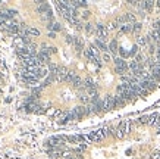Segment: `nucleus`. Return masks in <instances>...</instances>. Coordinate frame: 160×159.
Masks as SVG:
<instances>
[{
  "label": "nucleus",
  "mask_w": 160,
  "mask_h": 159,
  "mask_svg": "<svg viewBox=\"0 0 160 159\" xmlns=\"http://www.w3.org/2000/svg\"><path fill=\"white\" fill-rule=\"evenodd\" d=\"M120 31L122 33H131V31H134V24H123V25H120Z\"/></svg>",
  "instance_id": "1a4fd4ad"
},
{
  "label": "nucleus",
  "mask_w": 160,
  "mask_h": 159,
  "mask_svg": "<svg viewBox=\"0 0 160 159\" xmlns=\"http://www.w3.org/2000/svg\"><path fill=\"white\" fill-rule=\"evenodd\" d=\"M114 96H107L104 100H103V111H110L114 109Z\"/></svg>",
  "instance_id": "39448f33"
},
{
  "label": "nucleus",
  "mask_w": 160,
  "mask_h": 159,
  "mask_svg": "<svg viewBox=\"0 0 160 159\" xmlns=\"http://www.w3.org/2000/svg\"><path fill=\"white\" fill-rule=\"evenodd\" d=\"M95 33H97V35H98V40H106V37H107V28L103 25V24H97V27H95Z\"/></svg>",
  "instance_id": "20e7f679"
},
{
  "label": "nucleus",
  "mask_w": 160,
  "mask_h": 159,
  "mask_svg": "<svg viewBox=\"0 0 160 159\" xmlns=\"http://www.w3.org/2000/svg\"><path fill=\"white\" fill-rule=\"evenodd\" d=\"M109 50H110L112 53H116V52H117V41H116V40H112V41H110Z\"/></svg>",
  "instance_id": "ddd939ff"
},
{
  "label": "nucleus",
  "mask_w": 160,
  "mask_h": 159,
  "mask_svg": "<svg viewBox=\"0 0 160 159\" xmlns=\"http://www.w3.org/2000/svg\"><path fill=\"white\" fill-rule=\"evenodd\" d=\"M68 140V137L65 136H56V137H50L48 138V144L50 146H60V144H63V141H66Z\"/></svg>",
  "instance_id": "423d86ee"
},
{
  "label": "nucleus",
  "mask_w": 160,
  "mask_h": 159,
  "mask_svg": "<svg viewBox=\"0 0 160 159\" xmlns=\"http://www.w3.org/2000/svg\"><path fill=\"white\" fill-rule=\"evenodd\" d=\"M47 27L50 30H53V31H60V24H57V22H50Z\"/></svg>",
  "instance_id": "4468645a"
},
{
  "label": "nucleus",
  "mask_w": 160,
  "mask_h": 159,
  "mask_svg": "<svg viewBox=\"0 0 160 159\" xmlns=\"http://www.w3.org/2000/svg\"><path fill=\"white\" fill-rule=\"evenodd\" d=\"M95 47H98V49H100V50H104V52H106V50H107V49H109V47H107V46L104 44V43H103V41H101V40H98V38H97V40H95Z\"/></svg>",
  "instance_id": "f8f14e48"
},
{
  "label": "nucleus",
  "mask_w": 160,
  "mask_h": 159,
  "mask_svg": "<svg viewBox=\"0 0 160 159\" xmlns=\"http://www.w3.org/2000/svg\"><path fill=\"white\" fill-rule=\"evenodd\" d=\"M70 83H72V84H73V86H75V87H78V89H79V87H82V86H84V84H82V81H81V78H79V77H78V75H75V77H73V78H72V81H70Z\"/></svg>",
  "instance_id": "9d476101"
},
{
  "label": "nucleus",
  "mask_w": 160,
  "mask_h": 159,
  "mask_svg": "<svg viewBox=\"0 0 160 159\" xmlns=\"http://www.w3.org/2000/svg\"><path fill=\"white\" fill-rule=\"evenodd\" d=\"M138 53V46H134L132 49H131V52H129V56H134V55H137Z\"/></svg>",
  "instance_id": "a211bd4d"
},
{
  "label": "nucleus",
  "mask_w": 160,
  "mask_h": 159,
  "mask_svg": "<svg viewBox=\"0 0 160 159\" xmlns=\"http://www.w3.org/2000/svg\"><path fill=\"white\" fill-rule=\"evenodd\" d=\"M85 31H87V33H92V25L91 24H87V25H85Z\"/></svg>",
  "instance_id": "aec40b11"
},
{
  "label": "nucleus",
  "mask_w": 160,
  "mask_h": 159,
  "mask_svg": "<svg viewBox=\"0 0 160 159\" xmlns=\"http://www.w3.org/2000/svg\"><path fill=\"white\" fill-rule=\"evenodd\" d=\"M54 80H56V77H54V75L51 74L50 77H47V78H46V81H44V84H43V86H47V84H50V83H53Z\"/></svg>",
  "instance_id": "dca6fc26"
},
{
  "label": "nucleus",
  "mask_w": 160,
  "mask_h": 159,
  "mask_svg": "<svg viewBox=\"0 0 160 159\" xmlns=\"http://www.w3.org/2000/svg\"><path fill=\"white\" fill-rule=\"evenodd\" d=\"M79 99H81V100H82V102H84V103H88V102H90V99H91V97H90V96H88V94H81V96H79Z\"/></svg>",
  "instance_id": "f3484780"
},
{
  "label": "nucleus",
  "mask_w": 160,
  "mask_h": 159,
  "mask_svg": "<svg viewBox=\"0 0 160 159\" xmlns=\"http://www.w3.org/2000/svg\"><path fill=\"white\" fill-rule=\"evenodd\" d=\"M129 131H131V122L129 121H122L119 124V127L116 128V137L122 138V137L126 136Z\"/></svg>",
  "instance_id": "f257e3e1"
},
{
  "label": "nucleus",
  "mask_w": 160,
  "mask_h": 159,
  "mask_svg": "<svg viewBox=\"0 0 160 159\" xmlns=\"http://www.w3.org/2000/svg\"><path fill=\"white\" fill-rule=\"evenodd\" d=\"M114 64H116V72H117V74H120V75H125V74H126L128 65H126V62H125L122 58H116V59H114Z\"/></svg>",
  "instance_id": "f03ea898"
},
{
  "label": "nucleus",
  "mask_w": 160,
  "mask_h": 159,
  "mask_svg": "<svg viewBox=\"0 0 160 159\" xmlns=\"http://www.w3.org/2000/svg\"><path fill=\"white\" fill-rule=\"evenodd\" d=\"M139 30H141V24L135 22L134 24V31H139Z\"/></svg>",
  "instance_id": "412c9836"
},
{
  "label": "nucleus",
  "mask_w": 160,
  "mask_h": 159,
  "mask_svg": "<svg viewBox=\"0 0 160 159\" xmlns=\"http://www.w3.org/2000/svg\"><path fill=\"white\" fill-rule=\"evenodd\" d=\"M22 80H23V83H26L28 86H35V84H38V80L34 78V77H29V75H22Z\"/></svg>",
  "instance_id": "0eeeda50"
},
{
  "label": "nucleus",
  "mask_w": 160,
  "mask_h": 159,
  "mask_svg": "<svg viewBox=\"0 0 160 159\" xmlns=\"http://www.w3.org/2000/svg\"><path fill=\"white\" fill-rule=\"evenodd\" d=\"M104 61H110V56L109 55H104Z\"/></svg>",
  "instance_id": "4be33fe9"
},
{
  "label": "nucleus",
  "mask_w": 160,
  "mask_h": 159,
  "mask_svg": "<svg viewBox=\"0 0 160 159\" xmlns=\"http://www.w3.org/2000/svg\"><path fill=\"white\" fill-rule=\"evenodd\" d=\"M28 35H31V37H38V35H40V31H38L37 28L28 27Z\"/></svg>",
  "instance_id": "9b49d317"
},
{
  "label": "nucleus",
  "mask_w": 160,
  "mask_h": 159,
  "mask_svg": "<svg viewBox=\"0 0 160 159\" xmlns=\"http://www.w3.org/2000/svg\"><path fill=\"white\" fill-rule=\"evenodd\" d=\"M119 52H120V55H122L123 58H126V56H129V52H126V50H125V49H122V47L119 49Z\"/></svg>",
  "instance_id": "6ab92c4d"
},
{
  "label": "nucleus",
  "mask_w": 160,
  "mask_h": 159,
  "mask_svg": "<svg viewBox=\"0 0 160 159\" xmlns=\"http://www.w3.org/2000/svg\"><path fill=\"white\" fill-rule=\"evenodd\" d=\"M125 103H126V100H125L122 96H119V94L114 96V106H116V108H122Z\"/></svg>",
  "instance_id": "6e6552de"
},
{
  "label": "nucleus",
  "mask_w": 160,
  "mask_h": 159,
  "mask_svg": "<svg viewBox=\"0 0 160 159\" xmlns=\"http://www.w3.org/2000/svg\"><path fill=\"white\" fill-rule=\"evenodd\" d=\"M137 41H138V44L145 46L147 43H148V38H147V37H138V38H137Z\"/></svg>",
  "instance_id": "2eb2a0df"
},
{
  "label": "nucleus",
  "mask_w": 160,
  "mask_h": 159,
  "mask_svg": "<svg viewBox=\"0 0 160 159\" xmlns=\"http://www.w3.org/2000/svg\"><path fill=\"white\" fill-rule=\"evenodd\" d=\"M68 75H69V71L66 68H63V67H59V69L54 74V77H56L57 81H66L68 80Z\"/></svg>",
  "instance_id": "7ed1b4c3"
}]
</instances>
